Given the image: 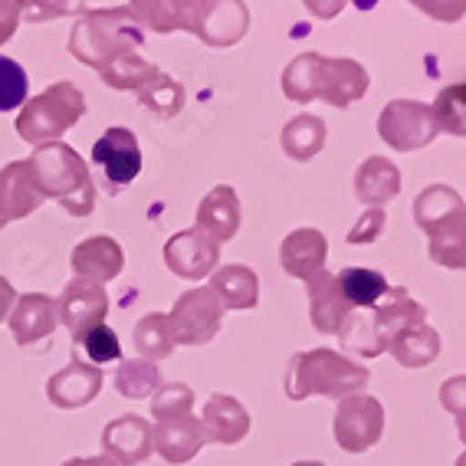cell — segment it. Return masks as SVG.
<instances>
[{"mask_svg": "<svg viewBox=\"0 0 466 466\" xmlns=\"http://www.w3.org/2000/svg\"><path fill=\"white\" fill-rule=\"evenodd\" d=\"M441 408H447L453 417L466 414V375H453L441 384Z\"/></svg>", "mask_w": 466, "mask_h": 466, "instance_id": "obj_45", "label": "cell"}, {"mask_svg": "<svg viewBox=\"0 0 466 466\" xmlns=\"http://www.w3.org/2000/svg\"><path fill=\"white\" fill-rule=\"evenodd\" d=\"M175 332H171V319L161 312H151L135 325V349L148 361H161L175 351Z\"/></svg>", "mask_w": 466, "mask_h": 466, "instance_id": "obj_33", "label": "cell"}, {"mask_svg": "<svg viewBox=\"0 0 466 466\" xmlns=\"http://www.w3.org/2000/svg\"><path fill=\"white\" fill-rule=\"evenodd\" d=\"M145 43V26L135 20L128 7L89 10L79 17L69 36V53L92 69H106L112 59L138 53Z\"/></svg>", "mask_w": 466, "mask_h": 466, "instance_id": "obj_2", "label": "cell"}, {"mask_svg": "<svg viewBox=\"0 0 466 466\" xmlns=\"http://www.w3.org/2000/svg\"><path fill=\"white\" fill-rule=\"evenodd\" d=\"M371 381V371L365 365H355L335 349L296 351L283 375V391L289 400L329 398L341 400L349 394H359Z\"/></svg>", "mask_w": 466, "mask_h": 466, "instance_id": "obj_1", "label": "cell"}, {"mask_svg": "<svg viewBox=\"0 0 466 466\" xmlns=\"http://www.w3.org/2000/svg\"><path fill=\"white\" fill-rule=\"evenodd\" d=\"M441 349H443L441 332L427 322H414V325H408V329H400V332L388 341L384 351L404 368H427L441 359Z\"/></svg>", "mask_w": 466, "mask_h": 466, "instance_id": "obj_23", "label": "cell"}, {"mask_svg": "<svg viewBox=\"0 0 466 466\" xmlns=\"http://www.w3.org/2000/svg\"><path fill=\"white\" fill-rule=\"evenodd\" d=\"M240 198L230 184H217L214 191L198 204V230L214 237L217 243H227L240 233Z\"/></svg>", "mask_w": 466, "mask_h": 466, "instance_id": "obj_19", "label": "cell"}, {"mask_svg": "<svg viewBox=\"0 0 466 466\" xmlns=\"http://www.w3.org/2000/svg\"><path fill=\"white\" fill-rule=\"evenodd\" d=\"M322 53H299L289 66L283 69V96L289 102H316V69Z\"/></svg>", "mask_w": 466, "mask_h": 466, "instance_id": "obj_37", "label": "cell"}, {"mask_svg": "<svg viewBox=\"0 0 466 466\" xmlns=\"http://www.w3.org/2000/svg\"><path fill=\"white\" fill-rule=\"evenodd\" d=\"M302 7L316 20H335L341 10L349 7V0H302Z\"/></svg>", "mask_w": 466, "mask_h": 466, "instance_id": "obj_47", "label": "cell"}, {"mask_svg": "<svg viewBox=\"0 0 466 466\" xmlns=\"http://www.w3.org/2000/svg\"><path fill=\"white\" fill-rule=\"evenodd\" d=\"M371 76L359 59L349 56H319L316 69V99L325 106L349 108L351 102L365 99Z\"/></svg>", "mask_w": 466, "mask_h": 466, "instance_id": "obj_9", "label": "cell"}, {"mask_svg": "<svg viewBox=\"0 0 466 466\" xmlns=\"http://www.w3.org/2000/svg\"><path fill=\"white\" fill-rule=\"evenodd\" d=\"M7 224V214H4V208H0V227Z\"/></svg>", "mask_w": 466, "mask_h": 466, "instance_id": "obj_53", "label": "cell"}, {"mask_svg": "<svg viewBox=\"0 0 466 466\" xmlns=\"http://www.w3.org/2000/svg\"><path fill=\"white\" fill-rule=\"evenodd\" d=\"M208 7V0H132L128 10L135 20L151 30V34H191L198 36L200 14Z\"/></svg>", "mask_w": 466, "mask_h": 466, "instance_id": "obj_11", "label": "cell"}, {"mask_svg": "<svg viewBox=\"0 0 466 466\" xmlns=\"http://www.w3.org/2000/svg\"><path fill=\"white\" fill-rule=\"evenodd\" d=\"M339 339H341V349L349 351V355H359V359H378V355H384V345L378 339L371 309H351L349 319L339 329Z\"/></svg>", "mask_w": 466, "mask_h": 466, "instance_id": "obj_32", "label": "cell"}, {"mask_svg": "<svg viewBox=\"0 0 466 466\" xmlns=\"http://www.w3.org/2000/svg\"><path fill=\"white\" fill-rule=\"evenodd\" d=\"M433 122L453 138H466V83L443 86L433 99Z\"/></svg>", "mask_w": 466, "mask_h": 466, "instance_id": "obj_36", "label": "cell"}, {"mask_svg": "<svg viewBox=\"0 0 466 466\" xmlns=\"http://www.w3.org/2000/svg\"><path fill=\"white\" fill-rule=\"evenodd\" d=\"M83 116H86L83 92L76 89L73 83H56L43 92V96H36L34 102H26L17 118V132L30 145H46V142H56L63 132H69Z\"/></svg>", "mask_w": 466, "mask_h": 466, "instance_id": "obj_4", "label": "cell"}, {"mask_svg": "<svg viewBox=\"0 0 466 466\" xmlns=\"http://www.w3.org/2000/svg\"><path fill=\"white\" fill-rule=\"evenodd\" d=\"M292 466H325L322 460H299V463H292Z\"/></svg>", "mask_w": 466, "mask_h": 466, "instance_id": "obj_51", "label": "cell"}, {"mask_svg": "<svg viewBox=\"0 0 466 466\" xmlns=\"http://www.w3.org/2000/svg\"><path fill=\"white\" fill-rule=\"evenodd\" d=\"M325 259H329V240L316 227H299V230L286 233L279 243V267L286 276L302 279V283L322 273Z\"/></svg>", "mask_w": 466, "mask_h": 466, "instance_id": "obj_14", "label": "cell"}, {"mask_svg": "<svg viewBox=\"0 0 466 466\" xmlns=\"http://www.w3.org/2000/svg\"><path fill=\"white\" fill-rule=\"evenodd\" d=\"M92 167H96V181L99 187L116 198L142 175V148L128 128L112 126L99 135V142L92 145Z\"/></svg>", "mask_w": 466, "mask_h": 466, "instance_id": "obj_5", "label": "cell"}, {"mask_svg": "<svg viewBox=\"0 0 466 466\" xmlns=\"http://www.w3.org/2000/svg\"><path fill=\"white\" fill-rule=\"evenodd\" d=\"M122 267H126V253L112 237H89L73 250V269L79 279L108 283L122 273Z\"/></svg>", "mask_w": 466, "mask_h": 466, "instance_id": "obj_22", "label": "cell"}, {"mask_svg": "<svg viewBox=\"0 0 466 466\" xmlns=\"http://www.w3.org/2000/svg\"><path fill=\"white\" fill-rule=\"evenodd\" d=\"M155 73H158V66H151L148 59H142L138 53H126V56L112 59V63L102 69V79H106V86H112V89L138 92Z\"/></svg>", "mask_w": 466, "mask_h": 466, "instance_id": "obj_38", "label": "cell"}, {"mask_svg": "<svg viewBox=\"0 0 466 466\" xmlns=\"http://www.w3.org/2000/svg\"><path fill=\"white\" fill-rule=\"evenodd\" d=\"M10 302H14V286H10L7 279L0 276V319L10 312Z\"/></svg>", "mask_w": 466, "mask_h": 466, "instance_id": "obj_48", "label": "cell"}, {"mask_svg": "<svg viewBox=\"0 0 466 466\" xmlns=\"http://www.w3.org/2000/svg\"><path fill=\"white\" fill-rule=\"evenodd\" d=\"M341 286V296L349 299L351 309H371L388 296L391 283H388V276L378 273V269H368V267H349L335 273Z\"/></svg>", "mask_w": 466, "mask_h": 466, "instance_id": "obj_31", "label": "cell"}, {"mask_svg": "<svg viewBox=\"0 0 466 466\" xmlns=\"http://www.w3.org/2000/svg\"><path fill=\"white\" fill-rule=\"evenodd\" d=\"M56 309H59V322L73 332V339H79L83 332H89V329L106 322L108 296H106V289H102V283L73 279V283L66 286V292L59 296Z\"/></svg>", "mask_w": 466, "mask_h": 466, "instance_id": "obj_12", "label": "cell"}, {"mask_svg": "<svg viewBox=\"0 0 466 466\" xmlns=\"http://www.w3.org/2000/svg\"><path fill=\"white\" fill-rule=\"evenodd\" d=\"M378 135L394 151H420L441 135L433 122V108L414 99H394L378 116Z\"/></svg>", "mask_w": 466, "mask_h": 466, "instance_id": "obj_7", "label": "cell"}, {"mask_svg": "<svg viewBox=\"0 0 466 466\" xmlns=\"http://www.w3.org/2000/svg\"><path fill=\"white\" fill-rule=\"evenodd\" d=\"M325 122L319 116H296L286 122L283 135H279V145H283V151L289 155L292 161H312L319 155V151L325 148Z\"/></svg>", "mask_w": 466, "mask_h": 466, "instance_id": "obj_30", "label": "cell"}, {"mask_svg": "<svg viewBox=\"0 0 466 466\" xmlns=\"http://www.w3.org/2000/svg\"><path fill=\"white\" fill-rule=\"evenodd\" d=\"M76 349H83L86 359H89L92 365H108V361H118V355H122L118 335L112 332L106 322L79 335V339H76Z\"/></svg>", "mask_w": 466, "mask_h": 466, "instance_id": "obj_41", "label": "cell"}, {"mask_svg": "<svg viewBox=\"0 0 466 466\" xmlns=\"http://www.w3.org/2000/svg\"><path fill=\"white\" fill-rule=\"evenodd\" d=\"M102 388V368L86 365V361H69L59 375L50 378L46 391H50V400L56 408H83L89 404Z\"/></svg>", "mask_w": 466, "mask_h": 466, "instance_id": "obj_21", "label": "cell"}, {"mask_svg": "<svg viewBox=\"0 0 466 466\" xmlns=\"http://www.w3.org/2000/svg\"><path fill=\"white\" fill-rule=\"evenodd\" d=\"M408 4L437 24H460L466 17V0H408Z\"/></svg>", "mask_w": 466, "mask_h": 466, "instance_id": "obj_44", "label": "cell"}, {"mask_svg": "<svg viewBox=\"0 0 466 466\" xmlns=\"http://www.w3.org/2000/svg\"><path fill=\"white\" fill-rule=\"evenodd\" d=\"M371 316H375L378 339H381V345L388 349V341H391L400 329H408V325H414V322H427V309L420 306L404 286H391L388 296H384L378 306H371Z\"/></svg>", "mask_w": 466, "mask_h": 466, "instance_id": "obj_26", "label": "cell"}, {"mask_svg": "<svg viewBox=\"0 0 466 466\" xmlns=\"http://www.w3.org/2000/svg\"><path fill=\"white\" fill-rule=\"evenodd\" d=\"M59 322V309L50 296H24L10 316V329L17 335L20 345H34L46 339Z\"/></svg>", "mask_w": 466, "mask_h": 466, "instance_id": "obj_27", "label": "cell"}, {"mask_svg": "<svg viewBox=\"0 0 466 466\" xmlns=\"http://www.w3.org/2000/svg\"><path fill=\"white\" fill-rule=\"evenodd\" d=\"M102 447H106V457H112L118 466H135L151 457L155 433H151V424L145 417L126 414L102 431Z\"/></svg>", "mask_w": 466, "mask_h": 466, "instance_id": "obj_15", "label": "cell"}, {"mask_svg": "<svg viewBox=\"0 0 466 466\" xmlns=\"http://www.w3.org/2000/svg\"><path fill=\"white\" fill-rule=\"evenodd\" d=\"M453 466H466V450H463V453H460V457H457V463H453Z\"/></svg>", "mask_w": 466, "mask_h": 466, "instance_id": "obj_52", "label": "cell"}, {"mask_svg": "<svg viewBox=\"0 0 466 466\" xmlns=\"http://www.w3.org/2000/svg\"><path fill=\"white\" fill-rule=\"evenodd\" d=\"M30 167H34L43 198L59 200L66 208V214L73 217L92 214V208H96V181H92L86 161L69 145H40L36 155L30 158Z\"/></svg>", "mask_w": 466, "mask_h": 466, "instance_id": "obj_3", "label": "cell"}, {"mask_svg": "<svg viewBox=\"0 0 466 466\" xmlns=\"http://www.w3.org/2000/svg\"><path fill=\"white\" fill-rule=\"evenodd\" d=\"M400 194V171L391 158H365L355 171V198L365 208H384Z\"/></svg>", "mask_w": 466, "mask_h": 466, "instance_id": "obj_24", "label": "cell"}, {"mask_svg": "<svg viewBox=\"0 0 466 466\" xmlns=\"http://www.w3.org/2000/svg\"><path fill=\"white\" fill-rule=\"evenodd\" d=\"M83 0H26V20L30 24H43V20H56L79 14Z\"/></svg>", "mask_w": 466, "mask_h": 466, "instance_id": "obj_43", "label": "cell"}, {"mask_svg": "<svg viewBox=\"0 0 466 466\" xmlns=\"http://www.w3.org/2000/svg\"><path fill=\"white\" fill-rule=\"evenodd\" d=\"M250 30V7L243 0H208V7L200 14L198 40L210 50H227L247 36Z\"/></svg>", "mask_w": 466, "mask_h": 466, "instance_id": "obj_13", "label": "cell"}, {"mask_svg": "<svg viewBox=\"0 0 466 466\" xmlns=\"http://www.w3.org/2000/svg\"><path fill=\"white\" fill-rule=\"evenodd\" d=\"M332 433L345 453H368L384 433V404L365 391L341 398L332 420Z\"/></svg>", "mask_w": 466, "mask_h": 466, "instance_id": "obj_8", "label": "cell"}, {"mask_svg": "<svg viewBox=\"0 0 466 466\" xmlns=\"http://www.w3.org/2000/svg\"><path fill=\"white\" fill-rule=\"evenodd\" d=\"M453 420H457V433H460V441L466 443V414H463V417H453Z\"/></svg>", "mask_w": 466, "mask_h": 466, "instance_id": "obj_50", "label": "cell"}, {"mask_svg": "<svg viewBox=\"0 0 466 466\" xmlns=\"http://www.w3.org/2000/svg\"><path fill=\"white\" fill-rule=\"evenodd\" d=\"M43 191L36 184V175L30 161H14L0 171V208L7 214V220H17V217L34 214L43 204Z\"/></svg>", "mask_w": 466, "mask_h": 466, "instance_id": "obj_20", "label": "cell"}, {"mask_svg": "<svg viewBox=\"0 0 466 466\" xmlns=\"http://www.w3.org/2000/svg\"><path fill=\"white\" fill-rule=\"evenodd\" d=\"M24 10H26V0H0V46L14 36Z\"/></svg>", "mask_w": 466, "mask_h": 466, "instance_id": "obj_46", "label": "cell"}, {"mask_svg": "<svg viewBox=\"0 0 466 466\" xmlns=\"http://www.w3.org/2000/svg\"><path fill=\"white\" fill-rule=\"evenodd\" d=\"M135 96H138V102L148 108L151 116H158V118H175L184 108L181 83H175V79H171L167 73H161V69L151 76L148 83L135 92Z\"/></svg>", "mask_w": 466, "mask_h": 466, "instance_id": "obj_34", "label": "cell"}, {"mask_svg": "<svg viewBox=\"0 0 466 466\" xmlns=\"http://www.w3.org/2000/svg\"><path fill=\"white\" fill-rule=\"evenodd\" d=\"M204 441L220 447H237L250 433V410L230 394H210L204 404V414L198 417Z\"/></svg>", "mask_w": 466, "mask_h": 466, "instance_id": "obj_16", "label": "cell"}, {"mask_svg": "<svg viewBox=\"0 0 466 466\" xmlns=\"http://www.w3.org/2000/svg\"><path fill=\"white\" fill-rule=\"evenodd\" d=\"M309 296V319H312V329L322 335H339L341 322L349 319L351 306L349 299L341 296V286L335 279V273L322 269L319 276H312L306 283Z\"/></svg>", "mask_w": 466, "mask_h": 466, "instance_id": "obj_18", "label": "cell"}, {"mask_svg": "<svg viewBox=\"0 0 466 466\" xmlns=\"http://www.w3.org/2000/svg\"><path fill=\"white\" fill-rule=\"evenodd\" d=\"M384 227H388V210H384V208H368L365 214L359 217V224L349 230V237H345V240H349L351 247H361V243H378V240H381Z\"/></svg>", "mask_w": 466, "mask_h": 466, "instance_id": "obj_42", "label": "cell"}, {"mask_svg": "<svg viewBox=\"0 0 466 466\" xmlns=\"http://www.w3.org/2000/svg\"><path fill=\"white\" fill-rule=\"evenodd\" d=\"M151 433H155V453H161V460L175 466L191 463L200 453V447L208 443L204 441V431H200V420L194 414L155 420Z\"/></svg>", "mask_w": 466, "mask_h": 466, "instance_id": "obj_17", "label": "cell"}, {"mask_svg": "<svg viewBox=\"0 0 466 466\" xmlns=\"http://www.w3.org/2000/svg\"><path fill=\"white\" fill-rule=\"evenodd\" d=\"M427 253L443 269H466V204L427 237Z\"/></svg>", "mask_w": 466, "mask_h": 466, "instance_id": "obj_29", "label": "cell"}, {"mask_svg": "<svg viewBox=\"0 0 466 466\" xmlns=\"http://www.w3.org/2000/svg\"><path fill=\"white\" fill-rule=\"evenodd\" d=\"M210 289L230 312H250L259 306V276L243 263L217 267L210 273Z\"/></svg>", "mask_w": 466, "mask_h": 466, "instance_id": "obj_25", "label": "cell"}, {"mask_svg": "<svg viewBox=\"0 0 466 466\" xmlns=\"http://www.w3.org/2000/svg\"><path fill=\"white\" fill-rule=\"evenodd\" d=\"M26 92H30L26 69L20 66L17 59L0 56V112H14V108L24 106Z\"/></svg>", "mask_w": 466, "mask_h": 466, "instance_id": "obj_40", "label": "cell"}, {"mask_svg": "<svg viewBox=\"0 0 466 466\" xmlns=\"http://www.w3.org/2000/svg\"><path fill=\"white\" fill-rule=\"evenodd\" d=\"M165 267L181 279L200 283L204 276H210L220 267V243L198 227L181 230L165 243Z\"/></svg>", "mask_w": 466, "mask_h": 466, "instance_id": "obj_10", "label": "cell"}, {"mask_svg": "<svg viewBox=\"0 0 466 466\" xmlns=\"http://www.w3.org/2000/svg\"><path fill=\"white\" fill-rule=\"evenodd\" d=\"M194 414V391L187 384L171 381L161 384L158 391L151 394V417L155 420H167V417H184Z\"/></svg>", "mask_w": 466, "mask_h": 466, "instance_id": "obj_39", "label": "cell"}, {"mask_svg": "<svg viewBox=\"0 0 466 466\" xmlns=\"http://www.w3.org/2000/svg\"><path fill=\"white\" fill-rule=\"evenodd\" d=\"M161 371L155 361L148 359H135V361H122L116 371V388L122 398H132V400H142L151 398V394L161 388Z\"/></svg>", "mask_w": 466, "mask_h": 466, "instance_id": "obj_35", "label": "cell"}, {"mask_svg": "<svg viewBox=\"0 0 466 466\" xmlns=\"http://www.w3.org/2000/svg\"><path fill=\"white\" fill-rule=\"evenodd\" d=\"M63 466H118L112 457H79V460H66Z\"/></svg>", "mask_w": 466, "mask_h": 466, "instance_id": "obj_49", "label": "cell"}, {"mask_svg": "<svg viewBox=\"0 0 466 466\" xmlns=\"http://www.w3.org/2000/svg\"><path fill=\"white\" fill-rule=\"evenodd\" d=\"M224 302L217 299V292L210 286H198L177 296V302L171 306L167 319H171V332H175L177 345H208L220 332L224 322Z\"/></svg>", "mask_w": 466, "mask_h": 466, "instance_id": "obj_6", "label": "cell"}, {"mask_svg": "<svg viewBox=\"0 0 466 466\" xmlns=\"http://www.w3.org/2000/svg\"><path fill=\"white\" fill-rule=\"evenodd\" d=\"M463 208V198H460L450 184H431L414 198V224L431 237L437 233L450 217Z\"/></svg>", "mask_w": 466, "mask_h": 466, "instance_id": "obj_28", "label": "cell"}]
</instances>
